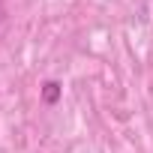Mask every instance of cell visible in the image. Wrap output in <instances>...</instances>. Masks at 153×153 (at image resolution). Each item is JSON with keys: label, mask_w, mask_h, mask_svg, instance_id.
<instances>
[{"label": "cell", "mask_w": 153, "mask_h": 153, "mask_svg": "<svg viewBox=\"0 0 153 153\" xmlns=\"http://www.w3.org/2000/svg\"><path fill=\"white\" fill-rule=\"evenodd\" d=\"M42 99H45L48 105H54V102L60 99V84H57V81H48V84L42 87Z\"/></svg>", "instance_id": "6da1fadb"}]
</instances>
